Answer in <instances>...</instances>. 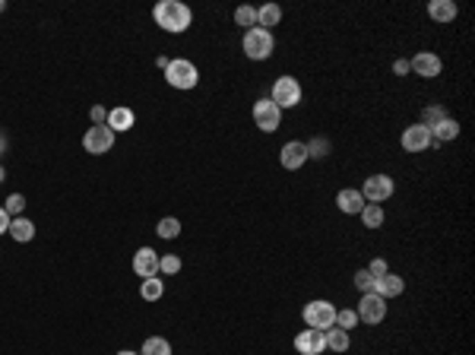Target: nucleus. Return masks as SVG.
<instances>
[{
  "instance_id": "23",
  "label": "nucleus",
  "mask_w": 475,
  "mask_h": 355,
  "mask_svg": "<svg viewBox=\"0 0 475 355\" xmlns=\"http://www.w3.org/2000/svg\"><path fill=\"white\" fill-rule=\"evenodd\" d=\"M349 346H352L349 330L330 327V330H327V349H333V352H349Z\"/></svg>"
},
{
  "instance_id": "29",
  "label": "nucleus",
  "mask_w": 475,
  "mask_h": 355,
  "mask_svg": "<svg viewBox=\"0 0 475 355\" xmlns=\"http://www.w3.org/2000/svg\"><path fill=\"white\" fill-rule=\"evenodd\" d=\"M355 324H358L355 308H342V311H336V327H339V330H355Z\"/></svg>"
},
{
  "instance_id": "27",
  "label": "nucleus",
  "mask_w": 475,
  "mask_h": 355,
  "mask_svg": "<svg viewBox=\"0 0 475 355\" xmlns=\"http://www.w3.org/2000/svg\"><path fill=\"white\" fill-rule=\"evenodd\" d=\"M156 232H159V238L171 242V238H178V235H181V222L174 219V216H165V219L156 226Z\"/></svg>"
},
{
  "instance_id": "34",
  "label": "nucleus",
  "mask_w": 475,
  "mask_h": 355,
  "mask_svg": "<svg viewBox=\"0 0 475 355\" xmlns=\"http://www.w3.org/2000/svg\"><path fill=\"white\" fill-rule=\"evenodd\" d=\"M368 273H371L374 280H380V276H386V273H390V266H386L384 257H374L371 264H368Z\"/></svg>"
},
{
  "instance_id": "2",
  "label": "nucleus",
  "mask_w": 475,
  "mask_h": 355,
  "mask_svg": "<svg viewBox=\"0 0 475 355\" xmlns=\"http://www.w3.org/2000/svg\"><path fill=\"white\" fill-rule=\"evenodd\" d=\"M301 318H305V324L311 327V330H323V333H327L330 327H336V304L323 302V298H314V302L305 304Z\"/></svg>"
},
{
  "instance_id": "19",
  "label": "nucleus",
  "mask_w": 475,
  "mask_h": 355,
  "mask_svg": "<svg viewBox=\"0 0 475 355\" xmlns=\"http://www.w3.org/2000/svg\"><path fill=\"white\" fill-rule=\"evenodd\" d=\"M279 23H283V7H279V3H267V7L257 10V26H260V29L273 32Z\"/></svg>"
},
{
  "instance_id": "8",
  "label": "nucleus",
  "mask_w": 475,
  "mask_h": 355,
  "mask_svg": "<svg viewBox=\"0 0 475 355\" xmlns=\"http://www.w3.org/2000/svg\"><path fill=\"white\" fill-rule=\"evenodd\" d=\"M253 124H257L263 134H273V130L283 127V111H279V105H276L273 98L253 102Z\"/></svg>"
},
{
  "instance_id": "25",
  "label": "nucleus",
  "mask_w": 475,
  "mask_h": 355,
  "mask_svg": "<svg viewBox=\"0 0 475 355\" xmlns=\"http://www.w3.org/2000/svg\"><path fill=\"white\" fill-rule=\"evenodd\" d=\"M140 355H171V343L162 340V336H149V340L143 343Z\"/></svg>"
},
{
  "instance_id": "26",
  "label": "nucleus",
  "mask_w": 475,
  "mask_h": 355,
  "mask_svg": "<svg viewBox=\"0 0 475 355\" xmlns=\"http://www.w3.org/2000/svg\"><path fill=\"white\" fill-rule=\"evenodd\" d=\"M307 149V159H327L330 156V140L327 136H314L311 143H305Z\"/></svg>"
},
{
  "instance_id": "17",
  "label": "nucleus",
  "mask_w": 475,
  "mask_h": 355,
  "mask_svg": "<svg viewBox=\"0 0 475 355\" xmlns=\"http://www.w3.org/2000/svg\"><path fill=\"white\" fill-rule=\"evenodd\" d=\"M402 289H406V280H402V276H396V273H386V276H380V280H377L374 292H377L380 298H400Z\"/></svg>"
},
{
  "instance_id": "30",
  "label": "nucleus",
  "mask_w": 475,
  "mask_h": 355,
  "mask_svg": "<svg viewBox=\"0 0 475 355\" xmlns=\"http://www.w3.org/2000/svg\"><path fill=\"white\" fill-rule=\"evenodd\" d=\"M159 273H165V276L181 273V257L178 254H162V257H159Z\"/></svg>"
},
{
  "instance_id": "5",
  "label": "nucleus",
  "mask_w": 475,
  "mask_h": 355,
  "mask_svg": "<svg viewBox=\"0 0 475 355\" xmlns=\"http://www.w3.org/2000/svg\"><path fill=\"white\" fill-rule=\"evenodd\" d=\"M165 80H168V86H174V89H193V86L200 83V73H197V67H193L190 61L178 57V61H168Z\"/></svg>"
},
{
  "instance_id": "4",
  "label": "nucleus",
  "mask_w": 475,
  "mask_h": 355,
  "mask_svg": "<svg viewBox=\"0 0 475 355\" xmlns=\"http://www.w3.org/2000/svg\"><path fill=\"white\" fill-rule=\"evenodd\" d=\"M279 105V111H285V108H295L301 105V98H305V89H301V83H298L295 76H279L273 83V95H269Z\"/></svg>"
},
{
  "instance_id": "37",
  "label": "nucleus",
  "mask_w": 475,
  "mask_h": 355,
  "mask_svg": "<svg viewBox=\"0 0 475 355\" xmlns=\"http://www.w3.org/2000/svg\"><path fill=\"white\" fill-rule=\"evenodd\" d=\"M3 232H10V212L0 206V235H3Z\"/></svg>"
},
{
  "instance_id": "3",
  "label": "nucleus",
  "mask_w": 475,
  "mask_h": 355,
  "mask_svg": "<svg viewBox=\"0 0 475 355\" xmlns=\"http://www.w3.org/2000/svg\"><path fill=\"white\" fill-rule=\"evenodd\" d=\"M241 48H244V54L251 57V61H267L269 54H273V48H276V38H273V32L253 26V29L244 32V45Z\"/></svg>"
},
{
  "instance_id": "16",
  "label": "nucleus",
  "mask_w": 475,
  "mask_h": 355,
  "mask_svg": "<svg viewBox=\"0 0 475 355\" xmlns=\"http://www.w3.org/2000/svg\"><path fill=\"white\" fill-rule=\"evenodd\" d=\"M134 121H136V114L130 111V108L127 105H118V108H111V111H108V127L114 130V134H127V130L134 127Z\"/></svg>"
},
{
  "instance_id": "41",
  "label": "nucleus",
  "mask_w": 475,
  "mask_h": 355,
  "mask_svg": "<svg viewBox=\"0 0 475 355\" xmlns=\"http://www.w3.org/2000/svg\"><path fill=\"white\" fill-rule=\"evenodd\" d=\"M3 10H7V3H3V0H0V13H3Z\"/></svg>"
},
{
  "instance_id": "15",
  "label": "nucleus",
  "mask_w": 475,
  "mask_h": 355,
  "mask_svg": "<svg viewBox=\"0 0 475 355\" xmlns=\"http://www.w3.org/2000/svg\"><path fill=\"white\" fill-rule=\"evenodd\" d=\"M336 206H339L346 216H358V212L364 210V197H361V190H355V188H346V190H339L336 194Z\"/></svg>"
},
{
  "instance_id": "36",
  "label": "nucleus",
  "mask_w": 475,
  "mask_h": 355,
  "mask_svg": "<svg viewBox=\"0 0 475 355\" xmlns=\"http://www.w3.org/2000/svg\"><path fill=\"white\" fill-rule=\"evenodd\" d=\"M393 73L396 76H406V73H412V67H409V61H396L393 64Z\"/></svg>"
},
{
  "instance_id": "7",
  "label": "nucleus",
  "mask_w": 475,
  "mask_h": 355,
  "mask_svg": "<svg viewBox=\"0 0 475 355\" xmlns=\"http://www.w3.org/2000/svg\"><path fill=\"white\" fill-rule=\"evenodd\" d=\"M396 184L390 174H371V178H364V188H361V197L364 203H386L390 197H393Z\"/></svg>"
},
{
  "instance_id": "33",
  "label": "nucleus",
  "mask_w": 475,
  "mask_h": 355,
  "mask_svg": "<svg viewBox=\"0 0 475 355\" xmlns=\"http://www.w3.org/2000/svg\"><path fill=\"white\" fill-rule=\"evenodd\" d=\"M374 286H377V280L368 273V266L355 273V289H361V292H374Z\"/></svg>"
},
{
  "instance_id": "11",
  "label": "nucleus",
  "mask_w": 475,
  "mask_h": 355,
  "mask_svg": "<svg viewBox=\"0 0 475 355\" xmlns=\"http://www.w3.org/2000/svg\"><path fill=\"white\" fill-rule=\"evenodd\" d=\"M431 146H434V140H431V130L424 124H412V127L402 130V149L406 152H424Z\"/></svg>"
},
{
  "instance_id": "28",
  "label": "nucleus",
  "mask_w": 475,
  "mask_h": 355,
  "mask_svg": "<svg viewBox=\"0 0 475 355\" xmlns=\"http://www.w3.org/2000/svg\"><path fill=\"white\" fill-rule=\"evenodd\" d=\"M235 23L244 26V32L253 29V26H257V10H253V7H238L235 10Z\"/></svg>"
},
{
  "instance_id": "32",
  "label": "nucleus",
  "mask_w": 475,
  "mask_h": 355,
  "mask_svg": "<svg viewBox=\"0 0 475 355\" xmlns=\"http://www.w3.org/2000/svg\"><path fill=\"white\" fill-rule=\"evenodd\" d=\"M3 210L10 212V219H13V216H19V212L26 210V197H23V194H10V197H7V203H3Z\"/></svg>"
},
{
  "instance_id": "18",
  "label": "nucleus",
  "mask_w": 475,
  "mask_h": 355,
  "mask_svg": "<svg viewBox=\"0 0 475 355\" xmlns=\"http://www.w3.org/2000/svg\"><path fill=\"white\" fill-rule=\"evenodd\" d=\"M456 13H460V7H456L453 0H431L428 3V16L434 23H453Z\"/></svg>"
},
{
  "instance_id": "22",
  "label": "nucleus",
  "mask_w": 475,
  "mask_h": 355,
  "mask_svg": "<svg viewBox=\"0 0 475 355\" xmlns=\"http://www.w3.org/2000/svg\"><path fill=\"white\" fill-rule=\"evenodd\" d=\"M361 216V222H364V228H380L386 222V212H384V206H377V203H364V210L358 212Z\"/></svg>"
},
{
  "instance_id": "39",
  "label": "nucleus",
  "mask_w": 475,
  "mask_h": 355,
  "mask_svg": "<svg viewBox=\"0 0 475 355\" xmlns=\"http://www.w3.org/2000/svg\"><path fill=\"white\" fill-rule=\"evenodd\" d=\"M118 355H140V352H130V349H120Z\"/></svg>"
},
{
  "instance_id": "12",
  "label": "nucleus",
  "mask_w": 475,
  "mask_h": 355,
  "mask_svg": "<svg viewBox=\"0 0 475 355\" xmlns=\"http://www.w3.org/2000/svg\"><path fill=\"white\" fill-rule=\"evenodd\" d=\"M305 162H307V149L301 140H289V143L279 149V165H283L285 172H298Z\"/></svg>"
},
{
  "instance_id": "9",
  "label": "nucleus",
  "mask_w": 475,
  "mask_h": 355,
  "mask_svg": "<svg viewBox=\"0 0 475 355\" xmlns=\"http://www.w3.org/2000/svg\"><path fill=\"white\" fill-rule=\"evenodd\" d=\"M358 320L361 324H371V327H377L380 320L386 318V298H380L377 292H364L361 295V302H358Z\"/></svg>"
},
{
  "instance_id": "38",
  "label": "nucleus",
  "mask_w": 475,
  "mask_h": 355,
  "mask_svg": "<svg viewBox=\"0 0 475 355\" xmlns=\"http://www.w3.org/2000/svg\"><path fill=\"white\" fill-rule=\"evenodd\" d=\"M7 146H10V140H7V134H3V130H0V156H3V152H7Z\"/></svg>"
},
{
  "instance_id": "31",
  "label": "nucleus",
  "mask_w": 475,
  "mask_h": 355,
  "mask_svg": "<svg viewBox=\"0 0 475 355\" xmlns=\"http://www.w3.org/2000/svg\"><path fill=\"white\" fill-rule=\"evenodd\" d=\"M444 118H450L444 105H428V108H424V121L422 124H424V127H434V124L444 121Z\"/></svg>"
},
{
  "instance_id": "14",
  "label": "nucleus",
  "mask_w": 475,
  "mask_h": 355,
  "mask_svg": "<svg viewBox=\"0 0 475 355\" xmlns=\"http://www.w3.org/2000/svg\"><path fill=\"white\" fill-rule=\"evenodd\" d=\"M134 273L140 280H152L159 276V254L152 248H140L134 254Z\"/></svg>"
},
{
  "instance_id": "40",
  "label": "nucleus",
  "mask_w": 475,
  "mask_h": 355,
  "mask_svg": "<svg viewBox=\"0 0 475 355\" xmlns=\"http://www.w3.org/2000/svg\"><path fill=\"white\" fill-rule=\"evenodd\" d=\"M3 178H7V172H3V165H0V181H3Z\"/></svg>"
},
{
  "instance_id": "1",
  "label": "nucleus",
  "mask_w": 475,
  "mask_h": 355,
  "mask_svg": "<svg viewBox=\"0 0 475 355\" xmlns=\"http://www.w3.org/2000/svg\"><path fill=\"white\" fill-rule=\"evenodd\" d=\"M152 19L156 26H162L171 35H181V32L190 29V7L178 3V0H159L156 10H152Z\"/></svg>"
},
{
  "instance_id": "21",
  "label": "nucleus",
  "mask_w": 475,
  "mask_h": 355,
  "mask_svg": "<svg viewBox=\"0 0 475 355\" xmlns=\"http://www.w3.org/2000/svg\"><path fill=\"white\" fill-rule=\"evenodd\" d=\"M10 235H13V242L26 244L35 238V226H32V219H26V216H16V219H10Z\"/></svg>"
},
{
  "instance_id": "13",
  "label": "nucleus",
  "mask_w": 475,
  "mask_h": 355,
  "mask_svg": "<svg viewBox=\"0 0 475 355\" xmlns=\"http://www.w3.org/2000/svg\"><path fill=\"white\" fill-rule=\"evenodd\" d=\"M409 67L415 70L418 76H424V80H434V76H440V70H444V64H440V57L434 51H418L412 61H409Z\"/></svg>"
},
{
  "instance_id": "6",
  "label": "nucleus",
  "mask_w": 475,
  "mask_h": 355,
  "mask_svg": "<svg viewBox=\"0 0 475 355\" xmlns=\"http://www.w3.org/2000/svg\"><path fill=\"white\" fill-rule=\"evenodd\" d=\"M114 146V130L108 124H92L82 136V149L89 152V156H105V152H111Z\"/></svg>"
},
{
  "instance_id": "24",
  "label": "nucleus",
  "mask_w": 475,
  "mask_h": 355,
  "mask_svg": "<svg viewBox=\"0 0 475 355\" xmlns=\"http://www.w3.org/2000/svg\"><path fill=\"white\" fill-rule=\"evenodd\" d=\"M140 295L146 298V302H159L165 295V282L159 280V276H152V280H143V289H140Z\"/></svg>"
},
{
  "instance_id": "10",
  "label": "nucleus",
  "mask_w": 475,
  "mask_h": 355,
  "mask_svg": "<svg viewBox=\"0 0 475 355\" xmlns=\"http://www.w3.org/2000/svg\"><path fill=\"white\" fill-rule=\"evenodd\" d=\"M295 349L301 355H323V352H327V333H323V330H311V327H307V330H301L295 336Z\"/></svg>"
},
{
  "instance_id": "20",
  "label": "nucleus",
  "mask_w": 475,
  "mask_h": 355,
  "mask_svg": "<svg viewBox=\"0 0 475 355\" xmlns=\"http://www.w3.org/2000/svg\"><path fill=\"white\" fill-rule=\"evenodd\" d=\"M428 130H431V140H434V143H447V140H456V136H460V124L453 121V118H444V121H438Z\"/></svg>"
},
{
  "instance_id": "35",
  "label": "nucleus",
  "mask_w": 475,
  "mask_h": 355,
  "mask_svg": "<svg viewBox=\"0 0 475 355\" xmlns=\"http://www.w3.org/2000/svg\"><path fill=\"white\" fill-rule=\"evenodd\" d=\"M89 118H92V124H105V121H108V111H105L102 105H92Z\"/></svg>"
}]
</instances>
